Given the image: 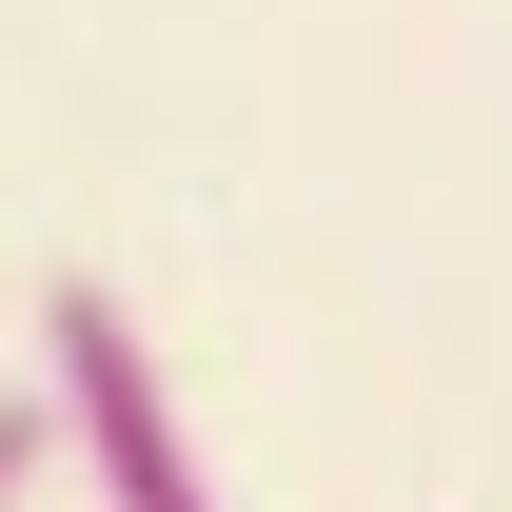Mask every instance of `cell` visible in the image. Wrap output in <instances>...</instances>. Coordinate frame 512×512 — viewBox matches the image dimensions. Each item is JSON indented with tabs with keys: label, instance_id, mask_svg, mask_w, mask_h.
<instances>
[{
	"label": "cell",
	"instance_id": "cell-1",
	"mask_svg": "<svg viewBox=\"0 0 512 512\" xmlns=\"http://www.w3.org/2000/svg\"><path fill=\"white\" fill-rule=\"evenodd\" d=\"M40 394H60V434L99 453V512H217L178 394H158V335H138L99 276H40Z\"/></svg>",
	"mask_w": 512,
	"mask_h": 512
},
{
	"label": "cell",
	"instance_id": "cell-2",
	"mask_svg": "<svg viewBox=\"0 0 512 512\" xmlns=\"http://www.w3.org/2000/svg\"><path fill=\"white\" fill-rule=\"evenodd\" d=\"M40 453H60V394H0V512L40 493Z\"/></svg>",
	"mask_w": 512,
	"mask_h": 512
}]
</instances>
